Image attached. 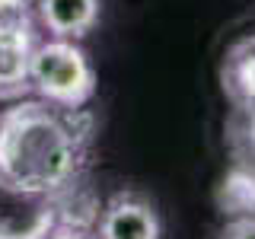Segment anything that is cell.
<instances>
[{
    "instance_id": "cell-5",
    "label": "cell",
    "mask_w": 255,
    "mask_h": 239,
    "mask_svg": "<svg viewBox=\"0 0 255 239\" xmlns=\"http://www.w3.org/2000/svg\"><path fill=\"white\" fill-rule=\"evenodd\" d=\"M35 22L51 38L80 42L99 26L102 0H35Z\"/></svg>"
},
{
    "instance_id": "cell-3",
    "label": "cell",
    "mask_w": 255,
    "mask_h": 239,
    "mask_svg": "<svg viewBox=\"0 0 255 239\" xmlns=\"http://www.w3.org/2000/svg\"><path fill=\"white\" fill-rule=\"evenodd\" d=\"M159 233L156 207L137 191H118L96 214V239H159Z\"/></svg>"
},
{
    "instance_id": "cell-8",
    "label": "cell",
    "mask_w": 255,
    "mask_h": 239,
    "mask_svg": "<svg viewBox=\"0 0 255 239\" xmlns=\"http://www.w3.org/2000/svg\"><path fill=\"white\" fill-rule=\"evenodd\" d=\"M217 239H255V214H236Z\"/></svg>"
},
{
    "instance_id": "cell-6",
    "label": "cell",
    "mask_w": 255,
    "mask_h": 239,
    "mask_svg": "<svg viewBox=\"0 0 255 239\" xmlns=\"http://www.w3.org/2000/svg\"><path fill=\"white\" fill-rule=\"evenodd\" d=\"M223 93L236 109L255 112V35H246L223 54Z\"/></svg>"
},
{
    "instance_id": "cell-2",
    "label": "cell",
    "mask_w": 255,
    "mask_h": 239,
    "mask_svg": "<svg viewBox=\"0 0 255 239\" xmlns=\"http://www.w3.org/2000/svg\"><path fill=\"white\" fill-rule=\"evenodd\" d=\"M29 90L64 109H86L96 96V70L70 38H38L29 61Z\"/></svg>"
},
{
    "instance_id": "cell-1",
    "label": "cell",
    "mask_w": 255,
    "mask_h": 239,
    "mask_svg": "<svg viewBox=\"0 0 255 239\" xmlns=\"http://www.w3.org/2000/svg\"><path fill=\"white\" fill-rule=\"evenodd\" d=\"M93 115L45 99L0 115V188L19 198H54L74 188L90 163Z\"/></svg>"
},
{
    "instance_id": "cell-7",
    "label": "cell",
    "mask_w": 255,
    "mask_h": 239,
    "mask_svg": "<svg viewBox=\"0 0 255 239\" xmlns=\"http://www.w3.org/2000/svg\"><path fill=\"white\" fill-rule=\"evenodd\" d=\"M58 227L54 198H38L29 211H0V239H45Z\"/></svg>"
},
{
    "instance_id": "cell-4",
    "label": "cell",
    "mask_w": 255,
    "mask_h": 239,
    "mask_svg": "<svg viewBox=\"0 0 255 239\" xmlns=\"http://www.w3.org/2000/svg\"><path fill=\"white\" fill-rule=\"evenodd\" d=\"M38 38L42 32H38L35 16L0 22V99L22 96L29 90V61Z\"/></svg>"
},
{
    "instance_id": "cell-9",
    "label": "cell",
    "mask_w": 255,
    "mask_h": 239,
    "mask_svg": "<svg viewBox=\"0 0 255 239\" xmlns=\"http://www.w3.org/2000/svg\"><path fill=\"white\" fill-rule=\"evenodd\" d=\"M45 239H96V233L90 227H80V223H58Z\"/></svg>"
}]
</instances>
